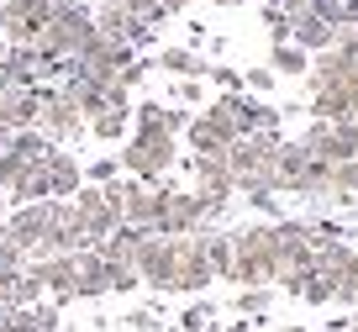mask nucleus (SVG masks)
I'll return each instance as SVG.
<instances>
[{"label":"nucleus","instance_id":"f257e3e1","mask_svg":"<svg viewBox=\"0 0 358 332\" xmlns=\"http://www.w3.org/2000/svg\"><path fill=\"white\" fill-rule=\"evenodd\" d=\"M190 153L195 158H222L243 132V95H216L211 106H201V116L190 122Z\"/></svg>","mask_w":358,"mask_h":332},{"label":"nucleus","instance_id":"39448f33","mask_svg":"<svg viewBox=\"0 0 358 332\" xmlns=\"http://www.w3.org/2000/svg\"><path fill=\"white\" fill-rule=\"evenodd\" d=\"M116 195H122V227H143L153 233L158 211H164L169 185H143V179H116Z\"/></svg>","mask_w":358,"mask_h":332},{"label":"nucleus","instance_id":"c03bdc74","mask_svg":"<svg viewBox=\"0 0 358 332\" xmlns=\"http://www.w3.org/2000/svg\"><path fill=\"white\" fill-rule=\"evenodd\" d=\"M222 332H248V317H243V321H232V327H222Z\"/></svg>","mask_w":358,"mask_h":332},{"label":"nucleus","instance_id":"2eb2a0df","mask_svg":"<svg viewBox=\"0 0 358 332\" xmlns=\"http://www.w3.org/2000/svg\"><path fill=\"white\" fill-rule=\"evenodd\" d=\"M79 185H85V164H79L69 148H53V158H48V195L53 200H74Z\"/></svg>","mask_w":358,"mask_h":332},{"label":"nucleus","instance_id":"c9c22d12","mask_svg":"<svg viewBox=\"0 0 358 332\" xmlns=\"http://www.w3.org/2000/svg\"><path fill=\"white\" fill-rule=\"evenodd\" d=\"M137 285H143V279H137L132 264H111V290L116 296H122V290H137Z\"/></svg>","mask_w":358,"mask_h":332},{"label":"nucleus","instance_id":"f3484780","mask_svg":"<svg viewBox=\"0 0 358 332\" xmlns=\"http://www.w3.org/2000/svg\"><path fill=\"white\" fill-rule=\"evenodd\" d=\"M353 111H358V85H337L311 95V122H348Z\"/></svg>","mask_w":358,"mask_h":332},{"label":"nucleus","instance_id":"49530a36","mask_svg":"<svg viewBox=\"0 0 358 332\" xmlns=\"http://www.w3.org/2000/svg\"><path fill=\"white\" fill-rule=\"evenodd\" d=\"M348 127H353V137H358V111H353V116H348Z\"/></svg>","mask_w":358,"mask_h":332},{"label":"nucleus","instance_id":"423d86ee","mask_svg":"<svg viewBox=\"0 0 358 332\" xmlns=\"http://www.w3.org/2000/svg\"><path fill=\"white\" fill-rule=\"evenodd\" d=\"M301 148L311 158H322V164H348V158H358V137H353V127L348 122H311L306 127V137H301Z\"/></svg>","mask_w":358,"mask_h":332},{"label":"nucleus","instance_id":"09e8293b","mask_svg":"<svg viewBox=\"0 0 358 332\" xmlns=\"http://www.w3.org/2000/svg\"><path fill=\"white\" fill-rule=\"evenodd\" d=\"M290 332H301V327H290Z\"/></svg>","mask_w":358,"mask_h":332},{"label":"nucleus","instance_id":"5701e85b","mask_svg":"<svg viewBox=\"0 0 358 332\" xmlns=\"http://www.w3.org/2000/svg\"><path fill=\"white\" fill-rule=\"evenodd\" d=\"M268 69H274L280 79H306L311 74V53H301L295 43H274L268 48Z\"/></svg>","mask_w":358,"mask_h":332},{"label":"nucleus","instance_id":"6e6552de","mask_svg":"<svg viewBox=\"0 0 358 332\" xmlns=\"http://www.w3.org/2000/svg\"><path fill=\"white\" fill-rule=\"evenodd\" d=\"M53 206H58V200H32V206H16L11 216L0 221V227L11 233V243L22 248L27 258H37V248H43L48 227H53Z\"/></svg>","mask_w":358,"mask_h":332},{"label":"nucleus","instance_id":"9b49d317","mask_svg":"<svg viewBox=\"0 0 358 332\" xmlns=\"http://www.w3.org/2000/svg\"><path fill=\"white\" fill-rule=\"evenodd\" d=\"M311 164L316 158L306 153L301 143H280V153H274V195H301L306 190V179H311Z\"/></svg>","mask_w":358,"mask_h":332},{"label":"nucleus","instance_id":"b1692460","mask_svg":"<svg viewBox=\"0 0 358 332\" xmlns=\"http://www.w3.org/2000/svg\"><path fill=\"white\" fill-rule=\"evenodd\" d=\"M280 106L274 100H258V95H243V132H280Z\"/></svg>","mask_w":358,"mask_h":332},{"label":"nucleus","instance_id":"4468645a","mask_svg":"<svg viewBox=\"0 0 358 332\" xmlns=\"http://www.w3.org/2000/svg\"><path fill=\"white\" fill-rule=\"evenodd\" d=\"M290 43L316 58V53H327V48L337 43V32H332V22H322L316 11H295L290 16Z\"/></svg>","mask_w":358,"mask_h":332},{"label":"nucleus","instance_id":"4be33fe9","mask_svg":"<svg viewBox=\"0 0 358 332\" xmlns=\"http://www.w3.org/2000/svg\"><path fill=\"white\" fill-rule=\"evenodd\" d=\"M85 132H90V137H101V143H122V137L132 132V106H111V111H101L95 122H85Z\"/></svg>","mask_w":358,"mask_h":332},{"label":"nucleus","instance_id":"4c0bfd02","mask_svg":"<svg viewBox=\"0 0 358 332\" xmlns=\"http://www.w3.org/2000/svg\"><path fill=\"white\" fill-rule=\"evenodd\" d=\"M248 206H258L264 216H274V211H280V195H274V190H248Z\"/></svg>","mask_w":358,"mask_h":332},{"label":"nucleus","instance_id":"aec40b11","mask_svg":"<svg viewBox=\"0 0 358 332\" xmlns=\"http://www.w3.org/2000/svg\"><path fill=\"white\" fill-rule=\"evenodd\" d=\"M143 227H116L111 237H106L101 248H95V254L106 258V264H137V248H143Z\"/></svg>","mask_w":358,"mask_h":332},{"label":"nucleus","instance_id":"2f4dec72","mask_svg":"<svg viewBox=\"0 0 358 332\" xmlns=\"http://www.w3.org/2000/svg\"><path fill=\"white\" fill-rule=\"evenodd\" d=\"M243 85H248V90H253V95H258V100H264V95H268V90L280 85V74H274V69H268V64H258V69H248V74H243Z\"/></svg>","mask_w":358,"mask_h":332},{"label":"nucleus","instance_id":"e433bc0d","mask_svg":"<svg viewBox=\"0 0 358 332\" xmlns=\"http://www.w3.org/2000/svg\"><path fill=\"white\" fill-rule=\"evenodd\" d=\"M174 100L179 106H201V79H174Z\"/></svg>","mask_w":358,"mask_h":332},{"label":"nucleus","instance_id":"8fccbe9b","mask_svg":"<svg viewBox=\"0 0 358 332\" xmlns=\"http://www.w3.org/2000/svg\"><path fill=\"white\" fill-rule=\"evenodd\" d=\"M0 200H6V195H0Z\"/></svg>","mask_w":358,"mask_h":332},{"label":"nucleus","instance_id":"7ed1b4c3","mask_svg":"<svg viewBox=\"0 0 358 332\" xmlns=\"http://www.w3.org/2000/svg\"><path fill=\"white\" fill-rule=\"evenodd\" d=\"M179 158L174 137H164V143H137V137H127L122 153H116V164L127 169V179H143V185H158V179L169 174V164Z\"/></svg>","mask_w":358,"mask_h":332},{"label":"nucleus","instance_id":"393cba45","mask_svg":"<svg viewBox=\"0 0 358 332\" xmlns=\"http://www.w3.org/2000/svg\"><path fill=\"white\" fill-rule=\"evenodd\" d=\"M11 153L16 158H27V164H48V153H53V143H48L43 132H11Z\"/></svg>","mask_w":358,"mask_h":332},{"label":"nucleus","instance_id":"72a5a7b5","mask_svg":"<svg viewBox=\"0 0 358 332\" xmlns=\"http://www.w3.org/2000/svg\"><path fill=\"white\" fill-rule=\"evenodd\" d=\"M258 16H264V27L274 32V43H290V16H285L280 6H268V0H264V11H258Z\"/></svg>","mask_w":358,"mask_h":332},{"label":"nucleus","instance_id":"f704fd0d","mask_svg":"<svg viewBox=\"0 0 358 332\" xmlns=\"http://www.w3.org/2000/svg\"><path fill=\"white\" fill-rule=\"evenodd\" d=\"M6 332H43L37 327V311L32 306H11L6 311Z\"/></svg>","mask_w":358,"mask_h":332},{"label":"nucleus","instance_id":"6ab92c4d","mask_svg":"<svg viewBox=\"0 0 358 332\" xmlns=\"http://www.w3.org/2000/svg\"><path fill=\"white\" fill-rule=\"evenodd\" d=\"M201 248L211 258V275L216 279H232V264H237V248H232V233H216V227H201Z\"/></svg>","mask_w":358,"mask_h":332},{"label":"nucleus","instance_id":"58836bf2","mask_svg":"<svg viewBox=\"0 0 358 332\" xmlns=\"http://www.w3.org/2000/svg\"><path fill=\"white\" fill-rule=\"evenodd\" d=\"M127 327H137V332H158V311H127Z\"/></svg>","mask_w":358,"mask_h":332},{"label":"nucleus","instance_id":"ea45409f","mask_svg":"<svg viewBox=\"0 0 358 332\" xmlns=\"http://www.w3.org/2000/svg\"><path fill=\"white\" fill-rule=\"evenodd\" d=\"M185 11H190V0H158V16H164V22L169 16H185Z\"/></svg>","mask_w":358,"mask_h":332},{"label":"nucleus","instance_id":"79ce46f5","mask_svg":"<svg viewBox=\"0 0 358 332\" xmlns=\"http://www.w3.org/2000/svg\"><path fill=\"white\" fill-rule=\"evenodd\" d=\"M6 58H11V43L0 37V90H6Z\"/></svg>","mask_w":358,"mask_h":332},{"label":"nucleus","instance_id":"412c9836","mask_svg":"<svg viewBox=\"0 0 358 332\" xmlns=\"http://www.w3.org/2000/svg\"><path fill=\"white\" fill-rule=\"evenodd\" d=\"M290 296H301L306 306H332L337 296V275H327V269H311V275H301L290 285Z\"/></svg>","mask_w":358,"mask_h":332},{"label":"nucleus","instance_id":"bb28decb","mask_svg":"<svg viewBox=\"0 0 358 332\" xmlns=\"http://www.w3.org/2000/svg\"><path fill=\"white\" fill-rule=\"evenodd\" d=\"M332 306H358V248H353V258H348V269L337 275V296H332Z\"/></svg>","mask_w":358,"mask_h":332},{"label":"nucleus","instance_id":"de8ad7c7","mask_svg":"<svg viewBox=\"0 0 358 332\" xmlns=\"http://www.w3.org/2000/svg\"><path fill=\"white\" fill-rule=\"evenodd\" d=\"M348 332H358V321H353V327H348Z\"/></svg>","mask_w":358,"mask_h":332},{"label":"nucleus","instance_id":"c85d7f7f","mask_svg":"<svg viewBox=\"0 0 358 332\" xmlns=\"http://www.w3.org/2000/svg\"><path fill=\"white\" fill-rule=\"evenodd\" d=\"M148 74H153V58H148V53H137L132 64H127L122 74H116V85H122V90H137V85H148Z\"/></svg>","mask_w":358,"mask_h":332},{"label":"nucleus","instance_id":"473e14b6","mask_svg":"<svg viewBox=\"0 0 358 332\" xmlns=\"http://www.w3.org/2000/svg\"><path fill=\"white\" fill-rule=\"evenodd\" d=\"M22 174H27V158H16L11 148H6V153H0V195H6V190H11Z\"/></svg>","mask_w":358,"mask_h":332},{"label":"nucleus","instance_id":"f8f14e48","mask_svg":"<svg viewBox=\"0 0 358 332\" xmlns=\"http://www.w3.org/2000/svg\"><path fill=\"white\" fill-rule=\"evenodd\" d=\"M211 258H206L201 237H179V269H174V290L179 296H201L206 285H211Z\"/></svg>","mask_w":358,"mask_h":332},{"label":"nucleus","instance_id":"a19ab883","mask_svg":"<svg viewBox=\"0 0 358 332\" xmlns=\"http://www.w3.org/2000/svg\"><path fill=\"white\" fill-rule=\"evenodd\" d=\"M268 6H280L285 16H295V11H306V0H268Z\"/></svg>","mask_w":358,"mask_h":332},{"label":"nucleus","instance_id":"f03ea898","mask_svg":"<svg viewBox=\"0 0 358 332\" xmlns=\"http://www.w3.org/2000/svg\"><path fill=\"white\" fill-rule=\"evenodd\" d=\"M137 279H143L148 290H174V269H179V237H158V233H148L143 237V248H137Z\"/></svg>","mask_w":358,"mask_h":332},{"label":"nucleus","instance_id":"a18cd8bd","mask_svg":"<svg viewBox=\"0 0 358 332\" xmlns=\"http://www.w3.org/2000/svg\"><path fill=\"white\" fill-rule=\"evenodd\" d=\"M6 148H11V132H6V127H0V153H6Z\"/></svg>","mask_w":358,"mask_h":332},{"label":"nucleus","instance_id":"a878e982","mask_svg":"<svg viewBox=\"0 0 358 332\" xmlns=\"http://www.w3.org/2000/svg\"><path fill=\"white\" fill-rule=\"evenodd\" d=\"M268 306H274V285H248V290H237V311H243V317H264Z\"/></svg>","mask_w":358,"mask_h":332},{"label":"nucleus","instance_id":"a211bd4d","mask_svg":"<svg viewBox=\"0 0 358 332\" xmlns=\"http://www.w3.org/2000/svg\"><path fill=\"white\" fill-rule=\"evenodd\" d=\"M153 69H164V74H174V79H206V58L195 53V48H158Z\"/></svg>","mask_w":358,"mask_h":332},{"label":"nucleus","instance_id":"0eeeda50","mask_svg":"<svg viewBox=\"0 0 358 332\" xmlns=\"http://www.w3.org/2000/svg\"><path fill=\"white\" fill-rule=\"evenodd\" d=\"M206 227V206L195 190H169L164 195V211H158V237H195Z\"/></svg>","mask_w":358,"mask_h":332},{"label":"nucleus","instance_id":"1a4fd4ad","mask_svg":"<svg viewBox=\"0 0 358 332\" xmlns=\"http://www.w3.org/2000/svg\"><path fill=\"white\" fill-rule=\"evenodd\" d=\"M48 11H53V0H0V37L11 48L32 43V37L48 27Z\"/></svg>","mask_w":358,"mask_h":332},{"label":"nucleus","instance_id":"37998d69","mask_svg":"<svg viewBox=\"0 0 358 332\" xmlns=\"http://www.w3.org/2000/svg\"><path fill=\"white\" fill-rule=\"evenodd\" d=\"M206 6H216V11H237L243 0H206Z\"/></svg>","mask_w":358,"mask_h":332},{"label":"nucleus","instance_id":"9d476101","mask_svg":"<svg viewBox=\"0 0 358 332\" xmlns=\"http://www.w3.org/2000/svg\"><path fill=\"white\" fill-rule=\"evenodd\" d=\"M32 275L43 279V290L64 306L74 300V285H79V254H48V258H32Z\"/></svg>","mask_w":358,"mask_h":332},{"label":"nucleus","instance_id":"c756f323","mask_svg":"<svg viewBox=\"0 0 358 332\" xmlns=\"http://www.w3.org/2000/svg\"><path fill=\"white\" fill-rule=\"evenodd\" d=\"M116 174H122L116 158H90L85 164V185H116Z\"/></svg>","mask_w":358,"mask_h":332},{"label":"nucleus","instance_id":"7c9ffc66","mask_svg":"<svg viewBox=\"0 0 358 332\" xmlns=\"http://www.w3.org/2000/svg\"><path fill=\"white\" fill-rule=\"evenodd\" d=\"M179 327H185V332H206V327H211V300L185 306V311H179Z\"/></svg>","mask_w":358,"mask_h":332},{"label":"nucleus","instance_id":"dca6fc26","mask_svg":"<svg viewBox=\"0 0 358 332\" xmlns=\"http://www.w3.org/2000/svg\"><path fill=\"white\" fill-rule=\"evenodd\" d=\"M111 296V264H106L95 248L79 254V285H74V300H101Z\"/></svg>","mask_w":358,"mask_h":332},{"label":"nucleus","instance_id":"20e7f679","mask_svg":"<svg viewBox=\"0 0 358 332\" xmlns=\"http://www.w3.org/2000/svg\"><path fill=\"white\" fill-rule=\"evenodd\" d=\"M37 132H43L53 148H64V143H79V137H85V116L74 111V100H69L64 90H43V111H37Z\"/></svg>","mask_w":358,"mask_h":332},{"label":"nucleus","instance_id":"cd10ccee","mask_svg":"<svg viewBox=\"0 0 358 332\" xmlns=\"http://www.w3.org/2000/svg\"><path fill=\"white\" fill-rule=\"evenodd\" d=\"M206 79L222 85V95H243V74H237L232 64H206Z\"/></svg>","mask_w":358,"mask_h":332},{"label":"nucleus","instance_id":"ddd939ff","mask_svg":"<svg viewBox=\"0 0 358 332\" xmlns=\"http://www.w3.org/2000/svg\"><path fill=\"white\" fill-rule=\"evenodd\" d=\"M43 90L48 85L0 90V127H6V132H32V127H37V111H43Z\"/></svg>","mask_w":358,"mask_h":332}]
</instances>
